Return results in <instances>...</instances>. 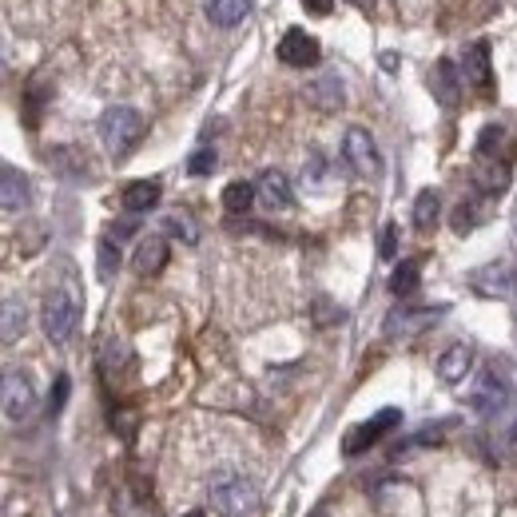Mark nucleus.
I'll use <instances>...</instances> for the list:
<instances>
[{"label": "nucleus", "mask_w": 517, "mask_h": 517, "mask_svg": "<svg viewBox=\"0 0 517 517\" xmlns=\"http://www.w3.org/2000/svg\"><path fill=\"white\" fill-rule=\"evenodd\" d=\"M207 494H211V510L219 517H247V514H255V506H259L255 482L243 478L239 470H227V466L211 474Z\"/></svg>", "instance_id": "nucleus-1"}, {"label": "nucleus", "mask_w": 517, "mask_h": 517, "mask_svg": "<svg viewBox=\"0 0 517 517\" xmlns=\"http://www.w3.org/2000/svg\"><path fill=\"white\" fill-rule=\"evenodd\" d=\"M144 132H148L144 116H140L136 108H128V104H112V108L100 116V140H104V148H108L112 160H128V156L140 148Z\"/></svg>", "instance_id": "nucleus-2"}, {"label": "nucleus", "mask_w": 517, "mask_h": 517, "mask_svg": "<svg viewBox=\"0 0 517 517\" xmlns=\"http://www.w3.org/2000/svg\"><path fill=\"white\" fill-rule=\"evenodd\" d=\"M80 311H84V303H80V291L68 283V287H52L48 295H44V335L52 339V343H68L72 335H76V327H80Z\"/></svg>", "instance_id": "nucleus-3"}, {"label": "nucleus", "mask_w": 517, "mask_h": 517, "mask_svg": "<svg viewBox=\"0 0 517 517\" xmlns=\"http://www.w3.org/2000/svg\"><path fill=\"white\" fill-rule=\"evenodd\" d=\"M394 426H402V410L398 406H386V410H378L374 418H366V422H358L350 434H346L343 442V454L346 458H358V454H366L370 446H378Z\"/></svg>", "instance_id": "nucleus-4"}, {"label": "nucleus", "mask_w": 517, "mask_h": 517, "mask_svg": "<svg viewBox=\"0 0 517 517\" xmlns=\"http://www.w3.org/2000/svg\"><path fill=\"white\" fill-rule=\"evenodd\" d=\"M510 398H514V390H510V378H506L498 366L482 370V374H478V382H474V390H470V406H474L482 418H494V414H502V410L510 406Z\"/></svg>", "instance_id": "nucleus-5"}, {"label": "nucleus", "mask_w": 517, "mask_h": 517, "mask_svg": "<svg viewBox=\"0 0 517 517\" xmlns=\"http://www.w3.org/2000/svg\"><path fill=\"white\" fill-rule=\"evenodd\" d=\"M343 160L350 164V172L362 175V179L382 175V156H378V144H374V136H370L366 128H346Z\"/></svg>", "instance_id": "nucleus-6"}, {"label": "nucleus", "mask_w": 517, "mask_h": 517, "mask_svg": "<svg viewBox=\"0 0 517 517\" xmlns=\"http://www.w3.org/2000/svg\"><path fill=\"white\" fill-rule=\"evenodd\" d=\"M470 291L482 299H510L517 291V271L514 263H486L478 271H470Z\"/></svg>", "instance_id": "nucleus-7"}, {"label": "nucleus", "mask_w": 517, "mask_h": 517, "mask_svg": "<svg viewBox=\"0 0 517 517\" xmlns=\"http://www.w3.org/2000/svg\"><path fill=\"white\" fill-rule=\"evenodd\" d=\"M462 80H466V88H474L478 96H490L494 92V68H490V44L486 40H474V44H466V52H462Z\"/></svg>", "instance_id": "nucleus-8"}, {"label": "nucleus", "mask_w": 517, "mask_h": 517, "mask_svg": "<svg viewBox=\"0 0 517 517\" xmlns=\"http://www.w3.org/2000/svg\"><path fill=\"white\" fill-rule=\"evenodd\" d=\"M279 60L287 68H315L323 60V48L307 28H287L279 40Z\"/></svg>", "instance_id": "nucleus-9"}, {"label": "nucleus", "mask_w": 517, "mask_h": 517, "mask_svg": "<svg viewBox=\"0 0 517 517\" xmlns=\"http://www.w3.org/2000/svg\"><path fill=\"white\" fill-rule=\"evenodd\" d=\"M36 410V390L32 378L24 370H8L4 374V418L8 422H24Z\"/></svg>", "instance_id": "nucleus-10"}, {"label": "nucleus", "mask_w": 517, "mask_h": 517, "mask_svg": "<svg viewBox=\"0 0 517 517\" xmlns=\"http://www.w3.org/2000/svg\"><path fill=\"white\" fill-rule=\"evenodd\" d=\"M462 88H466V80H462V68L454 60H438L430 68V92H434V100L442 108H458L462 104Z\"/></svg>", "instance_id": "nucleus-11"}, {"label": "nucleus", "mask_w": 517, "mask_h": 517, "mask_svg": "<svg viewBox=\"0 0 517 517\" xmlns=\"http://www.w3.org/2000/svg\"><path fill=\"white\" fill-rule=\"evenodd\" d=\"M0 203H4L8 215L28 211V203H32V183H28V175L20 172V168H12V164L0 168Z\"/></svg>", "instance_id": "nucleus-12"}, {"label": "nucleus", "mask_w": 517, "mask_h": 517, "mask_svg": "<svg viewBox=\"0 0 517 517\" xmlns=\"http://www.w3.org/2000/svg\"><path fill=\"white\" fill-rule=\"evenodd\" d=\"M442 315H446V307H418V311L398 307V311L386 319V335H418V331H426L430 323H438Z\"/></svg>", "instance_id": "nucleus-13"}, {"label": "nucleus", "mask_w": 517, "mask_h": 517, "mask_svg": "<svg viewBox=\"0 0 517 517\" xmlns=\"http://www.w3.org/2000/svg\"><path fill=\"white\" fill-rule=\"evenodd\" d=\"M259 203L267 207V211H287V207H295V191H291V183H287V175L283 172H263L259 175Z\"/></svg>", "instance_id": "nucleus-14"}, {"label": "nucleus", "mask_w": 517, "mask_h": 517, "mask_svg": "<svg viewBox=\"0 0 517 517\" xmlns=\"http://www.w3.org/2000/svg\"><path fill=\"white\" fill-rule=\"evenodd\" d=\"M470 366H474V346L454 343L438 354V378H442L446 386H458V382L470 374Z\"/></svg>", "instance_id": "nucleus-15"}, {"label": "nucleus", "mask_w": 517, "mask_h": 517, "mask_svg": "<svg viewBox=\"0 0 517 517\" xmlns=\"http://www.w3.org/2000/svg\"><path fill=\"white\" fill-rule=\"evenodd\" d=\"M160 195H164L160 179H132V183L124 187L120 203H124V211H128V215H148V211L160 203Z\"/></svg>", "instance_id": "nucleus-16"}, {"label": "nucleus", "mask_w": 517, "mask_h": 517, "mask_svg": "<svg viewBox=\"0 0 517 517\" xmlns=\"http://www.w3.org/2000/svg\"><path fill=\"white\" fill-rule=\"evenodd\" d=\"M343 100H346V92L339 76H319V80L307 84V104L319 108V112H339Z\"/></svg>", "instance_id": "nucleus-17"}, {"label": "nucleus", "mask_w": 517, "mask_h": 517, "mask_svg": "<svg viewBox=\"0 0 517 517\" xmlns=\"http://www.w3.org/2000/svg\"><path fill=\"white\" fill-rule=\"evenodd\" d=\"M486 207H490V195H470V199H462V203L454 207V215H450L454 235H470L474 227H482V223H486Z\"/></svg>", "instance_id": "nucleus-18"}, {"label": "nucleus", "mask_w": 517, "mask_h": 517, "mask_svg": "<svg viewBox=\"0 0 517 517\" xmlns=\"http://www.w3.org/2000/svg\"><path fill=\"white\" fill-rule=\"evenodd\" d=\"M132 267H136L140 275H160V271L168 267V239H164V235H148V239L136 247Z\"/></svg>", "instance_id": "nucleus-19"}, {"label": "nucleus", "mask_w": 517, "mask_h": 517, "mask_svg": "<svg viewBox=\"0 0 517 517\" xmlns=\"http://www.w3.org/2000/svg\"><path fill=\"white\" fill-rule=\"evenodd\" d=\"M251 4L255 0H207L203 12H207V20L215 28H235V24H243L251 16Z\"/></svg>", "instance_id": "nucleus-20"}, {"label": "nucleus", "mask_w": 517, "mask_h": 517, "mask_svg": "<svg viewBox=\"0 0 517 517\" xmlns=\"http://www.w3.org/2000/svg\"><path fill=\"white\" fill-rule=\"evenodd\" d=\"M474 187H478V195L498 199L502 191H510V168H506V164H498V160H478Z\"/></svg>", "instance_id": "nucleus-21"}, {"label": "nucleus", "mask_w": 517, "mask_h": 517, "mask_svg": "<svg viewBox=\"0 0 517 517\" xmlns=\"http://www.w3.org/2000/svg\"><path fill=\"white\" fill-rule=\"evenodd\" d=\"M410 215H414V227H418V231H434V227H438V215H442V195H438L434 187L418 191Z\"/></svg>", "instance_id": "nucleus-22"}, {"label": "nucleus", "mask_w": 517, "mask_h": 517, "mask_svg": "<svg viewBox=\"0 0 517 517\" xmlns=\"http://www.w3.org/2000/svg\"><path fill=\"white\" fill-rule=\"evenodd\" d=\"M48 164L64 179H88V156L80 148H52L48 152Z\"/></svg>", "instance_id": "nucleus-23"}, {"label": "nucleus", "mask_w": 517, "mask_h": 517, "mask_svg": "<svg viewBox=\"0 0 517 517\" xmlns=\"http://www.w3.org/2000/svg\"><path fill=\"white\" fill-rule=\"evenodd\" d=\"M418 283H422V259H402L394 267V275H390V291L398 299H410L418 291Z\"/></svg>", "instance_id": "nucleus-24"}, {"label": "nucleus", "mask_w": 517, "mask_h": 517, "mask_svg": "<svg viewBox=\"0 0 517 517\" xmlns=\"http://www.w3.org/2000/svg\"><path fill=\"white\" fill-rule=\"evenodd\" d=\"M255 199H259V187L247 183V179H235V183L223 187V207H227L231 215H247V207H251Z\"/></svg>", "instance_id": "nucleus-25"}, {"label": "nucleus", "mask_w": 517, "mask_h": 517, "mask_svg": "<svg viewBox=\"0 0 517 517\" xmlns=\"http://www.w3.org/2000/svg\"><path fill=\"white\" fill-rule=\"evenodd\" d=\"M24 335V303L20 299H4V323H0V339L12 346Z\"/></svg>", "instance_id": "nucleus-26"}, {"label": "nucleus", "mask_w": 517, "mask_h": 517, "mask_svg": "<svg viewBox=\"0 0 517 517\" xmlns=\"http://www.w3.org/2000/svg\"><path fill=\"white\" fill-rule=\"evenodd\" d=\"M502 144H506V128L502 124H486L482 128V136H478V160H498V152H502Z\"/></svg>", "instance_id": "nucleus-27"}, {"label": "nucleus", "mask_w": 517, "mask_h": 517, "mask_svg": "<svg viewBox=\"0 0 517 517\" xmlns=\"http://www.w3.org/2000/svg\"><path fill=\"white\" fill-rule=\"evenodd\" d=\"M96 259H100V279L108 283V279L120 271V243H116L112 235H104L100 247H96Z\"/></svg>", "instance_id": "nucleus-28"}, {"label": "nucleus", "mask_w": 517, "mask_h": 517, "mask_svg": "<svg viewBox=\"0 0 517 517\" xmlns=\"http://www.w3.org/2000/svg\"><path fill=\"white\" fill-rule=\"evenodd\" d=\"M164 231L175 235V239H183L187 247H195V243H199V227L191 223V215H187V211H175V215H168V219H164Z\"/></svg>", "instance_id": "nucleus-29"}, {"label": "nucleus", "mask_w": 517, "mask_h": 517, "mask_svg": "<svg viewBox=\"0 0 517 517\" xmlns=\"http://www.w3.org/2000/svg\"><path fill=\"white\" fill-rule=\"evenodd\" d=\"M52 96V88H40V84H28V92H24V124L28 128H36L40 124V104Z\"/></svg>", "instance_id": "nucleus-30"}, {"label": "nucleus", "mask_w": 517, "mask_h": 517, "mask_svg": "<svg viewBox=\"0 0 517 517\" xmlns=\"http://www.w3.org/2000/svg\"><path fill=\"white\" fill-rule=\"evenodd\" d=\"M215 164H219V156H215V148H199V152H191V160H187V175H211L215 172Z\"/></svg>", "instance_id": "nucleus-31"}, {"label": "nucleus", "mask_w": 517, "mask_h": 517, "mask_svg": "<svg viewBox=\"0 0 517 517\" xmlns=\"http://www.w3.org/2000/svg\"><path fill=\"white\" fill-rule=\"evenodd\" d=\"M68 390H72V378H68V374H56V382H52V394H48V418H56V414L64 410V402H68Z\"/></svg>", "instance_id": "nucleus-32"}, {"label": "nucleus", "mask_w": 517, "mask_h": 517, "mask_svg": "<svg viewBox=\"0 0 517 517\" xmlns=\"http://www.w3.org/2000/svg\"><path fill=\"white\" fill-rule=\"evenodd\" d=\"M378 255H382V259H394V255H398V227H394V223L382 227V235H378Z\"/></svg>", "instance_id": "nucleus-33"}, {"label": "nucleus", "mask_w": 517, "mask_h": 517, "mask_svg": "<svg viewBox=\"0 0 517 517\" xmlns=\"http://www.w3.org/2000/svg\"><path fill=\"white\" fill-rule=\"evenodd\" d=\"M315 307H319V311H315V323H331V319H339V323H343V311H335L327 299H319Z\"/></svg>", "instance_id": "nucleus-34"}, {"label": "nucleus", "mask_w": 517, "mask_h": 517, "mask_svg": "<svg viewBox=\"0 0 517 517\" xmlns=\"http://www.w3.org/2000/svg\"><path fill=\"white\" fill-rule=\"evenodd\" d=\"M303 8H307L311 16H331V12H335V0H303Z\"/></svg>", "instance_id": "nucleus-35"}, {"label": "nucleus", "mask_w": 517, "mask_h": 517, "mask_svg": "<svg viewBox=\"0 0 517 517\" xmlns=\"http://www.w3.org/2000/svg\"><path fill=\"white\" fill-rule=\"evenodd\" d=\"M303 179H311V183H323V156H319V152L311 156V168L303 172Z\"/></svg>", "instance_id": "nucleus-36"}, {"label": "nucleus", "mask_w": 517, "mask_h": 517, "mask_svg": "<svg viewBox=\"0 0 517 517\" xmlns=\"http://www.w3.org/2000/svg\"><path fill=\"white\" fill-rule=\"evenodd\" d=\"M510 438H514V442H517V422H514V430H510Z\"/></svg>", "instance_id": "nucleus-37"}, {"label": "nucleus", "mask_w": 517, "mask_h": 517, "mask_svg": "<svg viewBox=\"0 0 517 517\" xmlns=\"http://www.w3.org/2000/svg\"><path fill=\"white\" fill-rule=\"evenodd\" d=\"M187 517H207V514H187Z\"/></svg>", "instance_id": "nucleus-38"}]
</instances>
